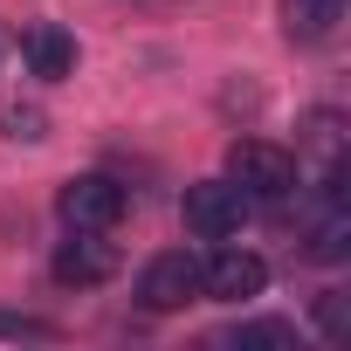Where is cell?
<instances>
[{
    "label": "cell",
    "instance_id": "6da1fadb",
    "mask_svg": "<svg viewBox=\"0 0 351 351\" xmlns=\"http://www.w3.org/2000/svg\"><path fill=\"white\" fill-rule=\"evenodd\" d=\"M228 180L248 193V200H282L296 186V158L269 138H234L228 145Z\"/></svg>",
    "mask_w": 351,
    "mask_h": 351
},
{
    "label": "cell",
    "instance_id": "7a4b0ae2",
    "mask_svg": "<svg viewBox=\"0 0 351 351\" xmlns=\"http://www.w3.org/2000/svg\"><path fill=\"white\" fill-rule=\"evenodd\" d=\"M180 214H186V234L228 241V234H241V221H248V193H241L234 180H200V186H186Z\"/></svg>",
    "mask_w": 351,
    "mask_h": 351
},
{
    "label": "cell",
    "instance_id": "3957f363",
    "mask_svg": "<svg viewBox=\"0 0 351 351\" xmlns=\"http://www.w3.org/2000/svg\"><path fill=\"white\" fill-rule=\"evenodd\" d=\"M124 186L110 180V172H76V180H62V193H56V214L69 221V228H117L124 221Z\"/></svg>",
    "mask_w": 351,
    "mask_h": 351
},
{
    "label": "cell",
    "instance_id": "277c9868",
    "mask_svg": "<svg viewBox=\"0 0 351 351\" xmlns=\"http://www.w3.org/2000/svg\"><path fill=\"white\" fill-rule=\"evenodd\" d=\"M262 289H269V262L255 248H214L200 262V296H214V303H248Z\"/></svg>",
    "mask_w": 351,
    "mask_h": 351
},
{
    "label": "cell",
    "instance_id": "5b68a950",
    "mask_svg": "<svg viewBox=\"0 0 351 351\" xmlns=\"http://www.w3.org/2000/svg\"><path fill=\"white\" fill-rule=\"evenodd\" d=\"M193 296H200V255L165 248V255L145 262V276H138V303L145 310H186Z\"/></svg>",
    "mask_w": 351,
    "mask_h": 351
},
{
    "label": "cell",
    "instance_id": "8992f818",
    "mask_svg": "<svg viewBox=\"0 0 351 351\" xmlns=\"http://www.w3.org/2000/svg\"><path fill=\"white\" fill-rule=\"evenodd\" d=\"M56 282H69V289H97V282H110L117 276V248L104 241V228H69V241L56 248Z\"/></svg>",
    "mask_w": 351,
    "mask_h": 351
},
{
    "label": "cell",
    "instance_id": "52a82bcc",
    "mask_svg": "<svg viewBox=\"0 0 351 351\" xmlns=\"http://www.w3.org/2000/svg\"><path fill=\"white\" fill-rule=\"evenodd\" d=\"M21 56H28V69H35L42 83H62V76L76 69V42H69V28H56V21H35V28L21 35Z\"/></svg>",
    "mask_w": 351,
    "mask_h": 351
},
{
    "label": "cell",
    "instance_id": "ba28073f",
    "mask_svg": "<svg viewBox=\"0 0 351 351\" xmlns=\"http://www.w3.org/2000/svg\"><path fill=\"white\" fill-rule=\"evenodd\" d=\"M344 21V0H282V35L289 42H324Z\"/></svg>",
    "mask_w": 351,
    "mask_h": 351
},
{
    "label": "cell",
    "instance_id": "9c48e42d",
    "mask_svg": "<svg viewBox=\"0 0 351 351\" xmlns=\"http://www.w3.org/2000/svg\"><path fill=\"white\" fill-rule=\"evenodd\" d=\"M221 344H228V351H289V344H296V324H282V317H255V324L221 330Z\"/></svg>",
    "mask_w": 351,
    "mask_h": 351
},
{
    "label": "cell",
    "instance_id": "30bf717a",
    "mask_svg": "<svg viewBox=\"0 0 351 351\" xmlns=\"http://www.w3.org/2000/svg\"><path fill=\"white\" fill-rule=\"evenodd\" d=\"M317 330H324L330 344L351 337V296H344V289H324V296H317Z\"/></svg>",
    "mask_w": 351,
    "mask_h": 351
},
{
    "label": "cell",
    "instance_id": "8fae6325",
    "mask_svg": "<svg viewBox=\"0 0 351 351\" xmlns=\"http://www.w3.org/2000/svg\"><path fill=\"white\" fill-rule=\"evenodd\" d=\"M344 248H351V214L337 207V214H330V221L317 228V241H310V255H317V262H337Z\"/></svg>",
    "mask_w": 351,
    "mask_h": 351
},
{
    "label": "cell",
    "instance_id": "7c38bea8",
    "mask_svg": "<svg viewBox=\"0 0 351 351\" xmlns=\"http://www.w3.org/2000/svg\"><path fill=\"white\" fill-rule=\"evenodd\" d=\"M0 337H49L42 317H14V310H0Z\"/></svg>",
    "mask_w": 351,
    "mask_h": 351
},
{
    "label": "cell",
    "instance_id": "4fadbf2b",
    "mask_svg": "<svg viewBox=\"0 0 351 351\" xmlns=\"http://www.w3.org/2000/svg\"><path fill=\"white\" fill-rule=\"evenodd\" d=\"M0 124H8L14 138H42V117H35V110H8V117H0Z\"/></svg>",
    "mask_w": 351,
    "mask_h": 351
}]
</instances>
